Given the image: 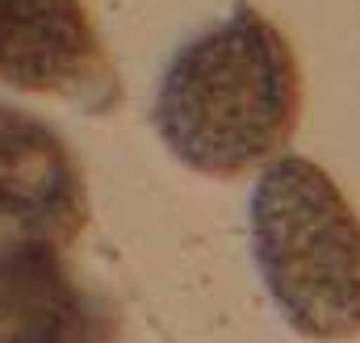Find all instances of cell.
<instances>
[{"label": "cell", "mask_w": 360, "mask_h": 343, "mask_svg": "<svg viewBox=\"0 0 360 343\" xmlns=\"http://www.w3.org/2000/svg\"><path fill=\"white\" fill-rule=\"evenodd\" d=\"M256 264L302 339L360 335V218L344 188L302 155H276L252 197Z\"/></svg>", "instance_id": "7a4b0ae2"}, {"label": "cell", "mask_w": 360, "mask_h": 343, "mask_svg": "<svg viewBox=\"0 0 360 343\" xmlns=\"http://www.w3.org/2000/svg\"><path fill=\"white\" fill-rule=\"evenodd\" d=\"M302 117V67L289 38L252 4L172 55L155 130L184 168L235 180L285 155Z\"/></svg>", "instance_id": "6da1fadb"}, {"label": "cell", "mask_w": 360, "mask_h": 343, "mask_svg": "<svg viewBox=\"0 0 360 343\" xmlns=\"http://www.w3.org/2000/svg\"><path fill=\"white\" fill-rule=\"evenodd\" d=\"M105 310L51 243H0V343H101Z\"/></svg>", "instance_id": "5b68a950"}, {"label": "cell", "mask_w": 360, "mask_h": 343, "mask_svg": "<svg viewBox=\"0 0 360 343\" xmlns=\"http://www.w3.org/2000/svg\"><path fill=\"white\" fill-rule=\"evenodd\" d=\"M0 84L113 109L117 76L84 0H0Z\"/></svg>", "instance_id": "3957f363"}, {"label": "cell", "mask_w": 360, "mask_h": 343, "mask_svg": "<svg viewBox=\"0 0 360 343\" xmlns=\"http://www.w3.org/2000/svg\"><path fill=\"white\" fill-rule=\"evenodd\" d=\"M89 222L84 168L34 113L0 101V243L72 247Z\"/></svg>", "instance_id": "277c9868"}]
</instances>
